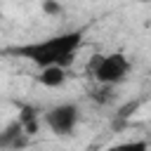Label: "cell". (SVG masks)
<instances>
[{"label":"cell","mask_w":151,"mask_h":151,"mask_svg":"<svg viewBox=\"0 0 151 151\" xmlns=\"http://www.w3.org/2000/svg\"><path fill=\"white\" fill-rule=\"evenodd\" d=\"M80 42H83V33L80 31H68V33L52 35V38L40 40V42L17 47V54H21V57H26V59H31L40 66H52V64L68 66L73 61Z\"/></svg>","instance_id":"1"},{"label":"cell","mask_w":151,"mask_h":151,"mask_svg":"<svg viewBox=\"0 0 151 151\" xmlns=\"http://www.w3.org/2000/svg\"><path fill=\"white\" fill-rule=\"evenodd\" d=\"M90 73L94 76V80L104 87H113L120 85L127 73H130V61L123 54H99L90 61Z\"/></svg>","instance_id":"2"},{"label":"cell","mask_w":151,"mask_h":151,"mask_svg":"<svg viewBox=\"0 0 151 151\" xmlns=\"http://www.w3.org/2000/svg\"><path fill=\"white\" fill-rule=\"evenodd\" d=\"M78 118H80V111L73 104H59V106L50 109L47 116H45L50 130L57 132V134H68L78 125Z\"/></svg>","instance_id":"3"},{"label":"cell","mask_w":151,"mask_h":151,"mask_svg":"<svg viewBox=\"0 0 151 151\" xmlns=\"http://www.w3.org/2000/svg\"><path fill=\"white\" fill-rule=\"evenodd\" d=\"M38 83L45 85V87H61L66 83V66H59V64H52V66H42L40 68V76H38Z\"/></svg>","instance_id":"4"},{"label":"cell","mask_w":151,"mask_h":151,"mask_svg":"<svg viewBox=\"0 0 151 151\" xmlns=\"http://www.w3.org/2000/svg\"><path fill=\"white\" fill-rule=\"evenodd\" d=\"M42 12L57 17V14H61V5H59L57 0H42Z\"/></svg>","instance_id":"5"}]
</instances>
